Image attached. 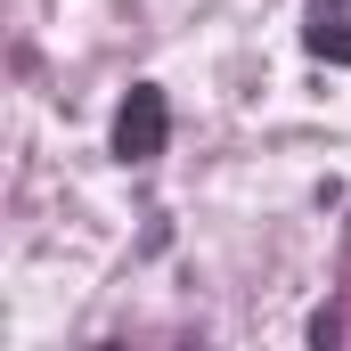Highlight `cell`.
<instances>
[{"mask_svg":"<svg viewBox=\"0 0 351 351\" xmlns=\"http://www.w3.org/2000/svg\"><path fill=\"white\" fill-rule=\"evenodd\" d=\"M164 139H172V106H164L156 82H139L123 98V114H114V156H123V164H156Z\"/></svg>","mask_w":351,"mask_h":351,"instance_id":"cell-1","label":"cell"}]
</instances>
